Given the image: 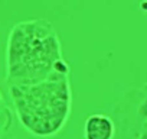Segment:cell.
Listing matches in <instances>:
<instances>
[{
	"label": "cell",
	"mask_w": 147,
	"mask_h": 139,
	"mask_svg": "<svg viewBox=\"0 0 147 139\" xmlns=\"http://www.w3.org/2000/svg\"><path fill=\"white\" fill-rule=\"evenodd\" d=\"M114 123L105 114H91L84 125L85 139H113Z\"/></svg>",
	"instance_id": "6da1fadb"
}]
</instances>
